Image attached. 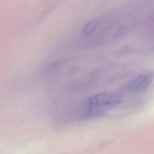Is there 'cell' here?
Here are the masks:
<instances>
[{"mask_svg":"<svg viewBox=\"0 0 154 154\" xmlns=\"http://www.w3.org/2000/svg\"><path fill=\"white\" fill-rule=\"evenodd\" d=\"M120 97L113 93H102L90 97L85 104V114L87 117L102 116L118 105Z\"/></svg>","mask_w":154,"mask_h":154,"instance_id":"cell-1","label":"cell"},{"mask_svg":"<svg viewBox=\"0 0 154 154\" xmlns=\"http://www.w3.org/2000/svg\"><path fill=\"white\" fill-rule=\"evenodd\" d=\"M154 79V72L140 75L132 80L127 87L128 91L133 94L141 93L145 90Z\"/></svg>","mask_w":154,"mask_h":154,"instance_id":"cell-2","label":"cell"},{"mask_svg":"<svg viewBox=\"0 0 154 154\" xmlns=\"http://www.w3.org/2000/svg\"><path fill=\"white\" fill-rule=\"evenodd\" d=\"M98 23L96 20H91L88 22L82 28V32L84 34H89L94 31L97 28Z\"/></svg>","mask_w":154,"mask_h":154,"instance_id":"cell-3","label":"cell"}]
</instances>
